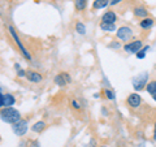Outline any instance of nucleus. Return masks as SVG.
I'll use <instances>...</instances> for the list:
<instances>
[{
	"mask_svg": "<svg viewBox=\"0 0 156 147\" xmlns=\"http://www.w3.org/2000/svg\"><path fill=\"white\" fill-rule=\"evenodd\" d=\"M46 126H47V124L44 121H38L31 126V130L35 131V133H41V131H43L46 129Z\"/></svg>",
	"mask_w": 156,
	"mask_h": 147,
	"instance_id": "12",
	"label": "nucleus"
},
{
	"mask_svg": "<svg viewBox=\"0 0 156 147\" xmlns=\"http://www.w3.org/2000/svg\"><path fill=\"white\" fill-rule=\"evenodd\" d=\"M12 130H13V133L16 135H18V137L25 135L26 131H27V121L21 119L20 121H17L16 124L12 125Z\"/></svg>",
	"mask_w": 156,
	"mask_h": 147,
	"instance_id": "5",
	"label": "nucleus"
},
{
	"mask_svg": "<svg viewBox=\"0 0 156 147\" xmlns=\"http://www.w3.org/2000/svg\"><path fill=\"white\" fill-rule=\"evenodd\" d=\"M30 147H39V143L37 141H33L31 143H30Z\"/></svg>",
	"mask_w": 156,
	"mask_h": 147,
	"instance_id": "28",
	"label": "nucleus"
},
{
	"mask_svg": "<svg viewBox=\"0 0 156 147\" xmlns=\"http://www.w3.org/2000/svg\"><path fill=\"white\" fill-rule=\"evenodd\" d=\"M100 29L103 31L111 33V31L116 30V25H115V23H108V22H100Z\"/></svg>",
	"mask_w": 156,
	"mask_h": 147,
	"instance_id": "14",
	"label": "nucleus"
},
{
	"mask_svg": "<svg viewBox=\"0 0 156 147\" xmlns=\"http://www.w3.org/2000/svg\"><path fill=\"white\" fill-rule=\"evenodd\" d=\"M0 119L4 122L13 125L21 120V113L17 109H14L13 107H4V108H0Z\"/></svg>",
	"mask_w": 156,
	"mask_h": 147,
	"instance_id": "1",
	"label": "nucleus"
},
{
	"mask_svg": "<svg viewBox=\"0 0 156 147\" xmlns=\"http://www.w3.org/2000/svg\"><path fill=\"white\" fill-rule=\"evenodd\" d=\"M53 82H55L56 83V85L57 86H65L66 85V80H65V78H64V76H62V73H60V74H57L55 78H53Z\"/></svg>",
	"mask_w": 156,
	"mask_h": 147,
	"instance_id": "17",
	"label": "nucleus"
},
{
	"mask_svg": "<svg viewBox=\"0 0 156 147\" xmlns=\"http://www.w3.org/2000/svg\"><path fill=\"white\" fill-rule=\"evenodd\" d=\"M14 69H21V66H20V64H18V63H16V64H14Z\"/></svg>",
	"mask_w": 156,
	"mask_h": 147,
	"instance_id": "30",
	"label": "nucleus"
},
{
	"mask_svg": "<svg viewBox=\"0 0 156 147\" xmlns=\"http://www.w3.org/2000/svg\"><path fill=\"white\" fill-rule=\"evenodd\" d=\"M76 31L80 34V35H85L86 34V26L82 22H77L76 23Z\"/></svg>",
	"mask_w": 156,
	"mask_h": 147,
	"instance_id": "18",
	"label": "nucleus"
},
{
	"mask_svg": "<svg viewBox=\"0 0 156 147\" xmlns=\"http://www.w3.org/2000/svg\"><path fill=\"white\" fill-rule=\"evenodd\" d=\"M147 83H148V74L147 73H142V74H139L133 80V87L135 91H142Z\"/></svg>",
	"mask_w": 156,
	"mask_h": 147,
	"instance_id": "3",
	"label": "nucleus"
},
{
	"mask_svg": "<svg viewBox=\"0 0 156 147\" xmlns=\"http://www.w3.org/2000/svg\"><path fill=\"white\" fill-rule=\"evenodd\" d=\"M0 91H2V89H0Z\"/></svg>",
	"mask_w": 156,
	"mask_h": 147,
	"instance_id": "33",
	"label": "nucleus"
},
{
	"mask_svg": "<svg viewBox=\"0 0 156 147\" xmlns=\"http://www.w3.org/2000/svg\"><path fill=\"white\" fill-rule=\"evenodd\" d=\"M143 48V42L142 41H131L129 43H126L124 46L125 52L128 53H138Z\"/></svg>",
	"mask_w": 156,
	"mask_h": 147,
	"instance_id": "6",
	"label": "nucleus"
},
{
	"mask_svg": "<svg viewBox=\"0 0 156 147\" xmlns=\"http://www.w3.org/2000/svg\"><path fill=\"white\" fill-rule=\"evenodd\" d=\"M148 50H150V46H146V47H143L142 50H140L138 53H135L136 57H138V59H143V57L146 56V52H147Z\"/></svg>",
	"mask_w": 156,
	"mask_h": 147,
	"instance_id": "20",
	"label": "nucleus"
},
{
	"mask_svg": "<svg viewBox=\"0 0 156 147\" xmlns=\"http://www.w3.org/2000/svg\"><path fill=\"white\" fill-rule=\"evenodd\" d=\"M100 147H108V146H104V145H103V146H100Z\"/></svg>",
	"mask_w": 156,
	"mask_h": 147,
	"instance_id": "32",
	"label": "nucleus"
},
{
	"mask_svg": "<svg viewBox=\"0 0 156 147\" xmlns=\"http://www.w3.org/2000/svg\"><path fill=\"white\" fill-rule=\"evenodd\" d=\"M117 20V16L113 11H108L101 16V22H108V23H115Z\"/></svg>",
	"mask_w": 156,
	"mask_h": 147,
	"instance_id": "9",
	"label": "nucleus"
},
{
	"mask_svg": "<svg viewBox=\"0 0 156 147\" xmlns=\"http://www.w3.org/2000/svg\"><path fill=\"white\" fill-rule=\"evenodd\" d=\"M62 76H64V78L66 80V82L69 83V82H72V78H70V74L69 73H66V72H62Z\"/></svg>",
	"mask_w": 156,
	"mask_h": 147,
	"instance_id": "25",
	"label": "nucleus"
},
{
	"mask_svg": "<svg viewBox=\"0 0 156 147\" xmlns=\"http://www.w3.org/2000/svg\"><path fill=\"white\" fill-rule=\"evenodd\" d=\"M133 12H134V16L135 17H139V18H142V20L148 16V11L144 7H140V5L139 7H135Z\"/></svg>",
	"mask_w": 156,
	"mask_h": 147,
	"instance_id": "10",
	"label": "nucleus"
},
{
	"mask_svg": "<svg viewBox=\"0 0 156 147\" xmlns=\"http://www.w3.org/2000/svg\"><path fill=\"white\" fill-rule=\"evenodd\" d=\"M126 103H128V106L131 107V108H138L140 106V103H142V98H140V95L136 94V92H133V94H130L128 96Z\"/></svg>",
	"mask_w": 156,
	"mask_h": 147,
	"instance_id": "7",
	"label": "nucleus"
},
{
	"mask_svg": "<svg viewBox=\"0 0 156 147\" xmlns=\"http://www.w3.org/2000/svg\"><path fill=\"white\" fill-rule=\"evenodd\" d=\"M26 78H27V80L30 81V82L39 83V82H42L43 76H42L39 72H37V70H31V69H29V70H26Z\"/></svg>",
	"mask_w": 156,
	"mask_h": 147,
	"instance_id": "8",
	"label": "nucleus"
},
{
	"mask_svg": "<svg viewBox=\"0 0 156 147\" xmlns=\"http://www.w3.org/2000/svg\"><path fill=\"white\" fill-rule=\"evenodd\" d=\"M0 108H4V94L0 91Z\"/></svg>",
	"mask_w": 156,
	"mask_h": 147,
	"instance_id": "26",
	"label": "nucleus"
},
{
	"mask_svg": "<svg viewBox=\"0 0 156 147\" xmlns=\"http://www.w3.org/2000/svg\"><path fill=\"white\" fill-rule=\"evenodd\" d=\"M154 141L156 142V122H155V130H154Z\"/></svg>",
	"mask_w": 156,
	"mask_h": 147,
	"instance_id": "29",
	"label": "nucleus"
},
{
	"mask_svg": "<svg viewBox=\"0 0 156 147\" xmlns=\"http://www.w3.org/2000/svg\"><path fill=\"white\" fill-rule=\"evenodd\" d=\"M16 103V98L12 94H4V107H12Z\"/></svg>",
	"mask_w": 156,
	"mask_h": 147,
	"instance_id": "13",
	"label": "nucleus"
},
{
	"mask_svg": "<svg viewBox=\"0 0 156 147\" xmlns=\"http://www.w3.org/2000/svg\"><path fill=\"white\" fill-rule=\"evenodd\" d=\"M108 4H109V0H95V2L92 3V8L101 9V8H105Z\"/></svg>",
	"mask_w": 156,
	"mask_h": 147,
	"instance_id": "15",
	"label": "nucleus"
},
{
	"mask_svg": "<svg viewBox=\"0 0 156 147\" xmlns=\"http://www.w3.org/2000/svg\"><path fill=\"white\" fill-rule=\"evenodd\" d=\"M86 4H87V0H76L77 11H83V9L86 8Z\"/></svg>",
	"mask_w": 156,
	"mask_h": 147,
	"instance_id": "19",
	"label": "nucleus"
},
{
	"mask_svg": "<svg viewBox=\"0 0 156 147\" xmlns=\"http://www.w3.org/2000/svg\"><path fill=\"white\" fill-rule=\"evenodd\" d=\"M116 37L122 42H129L131 39V37H133V30H131L129 26H121V27L117 29Z\"/></svg>",
	"mask_w": 156,
	"mask_h": 147,
	"instance_id": "4",
	"label": "nucleus"
},
{
	"mask_svg": "<svg viewBox=\"0 0 156 147\" xmlns=\"http://www.w3.org/2000/svg\"><path fill=\"white\" fill-rule=\"evenodd\" d=\"M8 29H9V33H11V35H12V38H13V41L16 42V45H17V47H18V50L21 51L22 56L25 57L26 60H31V55L29 53V51L25 48V46H23V43L21 42V39H20V37L17 35V33H16V30H14V27H13V26H9Z\"/></svg>",
	"mask_w": 156,
	"mask_h": 147,
	"instance_id": "2",
	"label": "nucleus"
},
{
	"mask_svg": "<svg viewBox=\"0 0 156 147\" xmlns=\"http://www.w3.org/2000/svg\"><path fill=\"white\" fill-rule=\"evenodd\" d=\"M17 77H20V78L26 77V70H23V69H18V70H17Z\"/></svg>",
	"mask_w": 156,
	"mask_h": 147,
	"instance_id": "24",
	"label": "nucleus"
},
{
	"mask_svg": "<svg viewBox=\"0 0 156 147\" xmlns=\"http://www.w3.org/2000/svg\"><path fill=\"white\" fill-rule=\"evenodd\" d=\"M70 104H72V107H73L74 109H81V104H80V102H77L76 99H72Z\"/></svg>",
	"mask_w": 156,
	"mask_h": 147,
	"instance_id": "22",
	"label": "nucleus"
},
{
	"mask_svg": "<svg viewBox=\"0 0 156 147\" xmlns=\"http://www.w3.org/2000/svg\"><path fill=\"white\" fill-rule=\"evenodd\" d=\"M104 94H105V98L107 99H109V100H115V92L112 91V90H109V89H105L104 90Z\"/></svg>",
	"mask_w": 156,
	"mask_h": 147,
	"instance_id": "21",
	"label": "nucleus"
},
{
	"mask_svg": "<svg viewBox=\"0 0 156 147\" xmlns=\"http://www.w3.org/2000/svg\"><path fill=\"white\" fill-rule=\"evenodd\" d=\"M152 98H154V100H155V102H156V95H154V96H152Z\"/></svg>",
	"mask_w": 156,
	"mask_h": 147,
	"instance_id": "31",
	"label": "nucleus"
},
{
	"mask_svg": "<svg viewBox=\"0 0 156 147\" xmlns=\"http://www.w3.org/2000/svg\"><path fill=\"white\" fill-rule=\"evenodd\" d=\"M139 26L144 29V30H147V29H151L154 26V20L152 18H150V17H146L143 20H140V22H139Z\"/></svg>",
	"mask_w": 156,
	"mask_h": 147,
	"instance_id": "11",
	"label": "nucleus"
},
{
	"mask_svg": "<svg viewBox=\"0 0 156 147\" xmlns=\"http://www.w3.org/2000/svg\"><path fill=\"white\" fill-rule=\"evenodd\" d=\"M120 2H122V0H111V2H109V5H116V4H119Z\"/></svg>",
	"mask_w": 156,
	"mask_h": 147,
	"instance_id": "27",
	"label": "nucleus"
},
{
	"mask_svg": "<svg viewBox=\"0 0 156 147\" xmlns=\"http://www.w3.org/2000/svg\"><path fill=\"white\" fill-rule=\"evenodd\" d=\"M109 47H111V48H115V50H120V48H121V45H120L119 42H112L111 45H109Z\"/></svg>",
	"mask_w": 156,
	"mask_h": 147,
	"instance_id": "23",
	"label": "nucleus"
},
{
	"mask_svg": "<svg viewBox=\"0 0 156 147\" xmlns=\"http://www.w3.org/2000/svg\"><path fill=\"white\" fill-rule=\"evenodd\" d=\"M146 90L150 95H156V81H150L147 85H146Z\"/></svg>",
	"mask_w": 156,
	"mask_h": 147,
	"instance_id": "16",
	"label": "nucleus"
}]
</instances>
